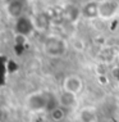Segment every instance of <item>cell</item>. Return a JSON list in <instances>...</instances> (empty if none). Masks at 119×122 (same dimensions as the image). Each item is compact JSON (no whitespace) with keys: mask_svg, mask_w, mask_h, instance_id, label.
Segmentation results:
<instances>
[{"mask_svg":"<svg viewBox=\"0 0 119 122\" xmlns=\"http://www.w3.org/2000/svg\"><path fill=\"white\" fill-rule=\"evenodd\" d=\"M57 100L51 94L45 93V91H36V93L29 94L27 99H26V107L28 111L33 112V113H38V112L44 111H52L58 105H52L51 102Z\"/></svg>","mask_w":119,"mask_h":122,"instance_id":"cell-1","label":"cell"},{"mask_svg":"<svg viewBox=\"0 0 119 122\" xmlns=\"http://www.w3.org/2000/svg\"><path fill=\"white\" fill-rule=\"evenodd\" d=\"M67 42L59 36H48L44 41V51L51 58H59L67 53Z\"/></svg>","mask_w":119,"mask_h":122,"instance_id":"cell-2","label":"cell"},{"mask_svg":"<svg viewBox=\"0 0 119 122\" xmlns=\"http://www.w3.org/2000/svg\"><path fill=\"white\" fill-rule=\"evenodd\" d=\"M83 89V81L77 75H69L63 80V91L78 95Z\"/></svg>","mask_w":119,"mask_h":122,"instance_id":"cell-3","label":"cell"},{"mask_svg":"<svg viewBox=\"0 0 119 122\" xmlns=\"http://www.w3.org/2000/svg\"><path fill=\"white\" fill-rule=\"evenodd\" d=\"M35 31V26L33 22H32V18L24 17V15H21L19 18H17V22H15V32H17L18 36H28L29 34Z\"/></svg>","mask_w":119,"mask_h":122,"instance_id":"cell-4","label":"cell"},{"mask_svg":"<svg viewBox=\"0 0 119 122\" xmlns=\"http://www.w3.org/2000/svg\"><path fill=\"white\" fill-rule=\"evenodd\" d=\"M118 12V3L114 0H104L99 3V17L109 19Z\"/></svg>","mask_w":119,"mask_h":122,"instance_id":"cell-5","label":"cell"},{"mask_svg":"<svg viewBox=\"0 0 119 122\" xmlns=\"http://www.w3.org/2000/svg\"><path fill=\"white\" fill-rule=\"evenodd\" d=\"M58 103L64 109H72L77 104V95L67 93V91H62V94L58 97Z\"/></svg>","mask_w":119,"mask_h":122,"instance_id":"cell-6","label":"cell"},{"mask_svg":"<svg viewBox=\"0 0 119 122\" xmlns=\"http://www.w3.org/2000/svg\"><path fill=\"white\" fill-rule=\"evenodd\" d=\"M24 10V3L22 0H10L6 5V12L12 18H19L23 15Z\"/></svg>","mask_w":119,"mask_h":122,"instance_id":"cell-7","label":"cell"},{"mask_svg":"<svg viewBox=\"0 0 119 122\" xmlns=\"http://www.w3.org/2000/svg\"><path fill=\"white\" fill-rule=\"evenodd\" d=\"M82 14L87 18H95L99 17V3L97 1H90L86 3L82 8Z\"/></svg>","mask_w":119,"mask_h":122,"instance_id":"cell-8","label":"cell"},{"mask_svg":"<svg viewBox=\"0 0 119 122\" xmlns=\"http://www.w3.org/2000/svg\"><path fill=\"white\" fill-rule=\"evenodd\" d=\"M32 22H33L35 30H38V31H45L49 27V23H50L49 17L45 13H38L35 18H32Z\"/></svg>","mask_w":119,"mask_h":122,"instance_id":"cell-9","label":"cell"},{"mask_svg":"<svg viewBox=\"0 0 119 122\" xmlns=\"http://www.w3.org/2000/svg\"><path fill=\"white\" fill-rule=\"evenodd\" d=\"M79 121L81 122H96V111L95 108L86 107L79 112Z\"/></svg>","mask_w":119,"mask_h":122,"instance_id":"cell-10","label":"cell"},{"mask_svg":"<svg viewBox=\"0 0 119 122\" xmlns=\"http://www.w3.org/2000/svg\"><path fill=\"white\" fill-rule=\"evenodd\" d=\"M50 114H51V118L54 121H60L65 116V109L62 108L60 105H58V107H55L52 111H50Z\"/></svg>","mask_w":119,"mask_h":122,"instance_id":"cell-11","label":"cell"},{"mask_svg":"<svg viewBox=\"0 0 119 122\" xmlns=\"http://www.w3.org/2000/svg\"><path fill=\"white\" fill-rule=\"evenodd\" d=\"M0 17H1V12H0Z\"/></svg>","mask_w":119,"mask_h":122,"instance_id":"cell-12","label":"cell"}]
</instances>
